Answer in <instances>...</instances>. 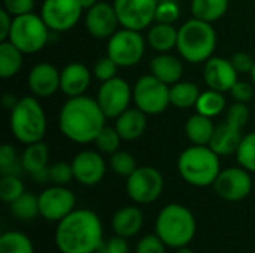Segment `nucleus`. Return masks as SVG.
<instances>
[{
	"label": "nucleus",
	"instance_id": "obj_1",
	"mask_svg": "<svg viewBox=\"0 0 255 253\" xmlns=\"http://www.w3.org/2000/svg\"><path fill=\"white\" fill-rule=\"evenodd\" d=\"M54 243L60 253H99L103 239V224L90 209H75L57 222Z\"/></svg>",
	"mask_w": 255,
	"mask_h": 253
},
{
	"label": "nucleus",
	"instance_id": "obj_2",
	"mask_svg": "<svg viewBox=\"0 0 255 253\" xmlns=\"http://www.w3.org/2000/svg\"><path fill=\"white\" fill-rule=\"evenodd\" d=\"M106 116L96 98L88 95L70 97L58 113V128L70 142L84 145L94 143L106 125Z\"/></svg>",
	"mask_w": 255,
	"mask_h": 253
},
{
	"label": "nucleus",
	"instance_id": "obj_3",
	"mask_svg": "<svg viewBox=\"0 0 255 253\" xmlns=\"http://www.w3.org/2000/svg\"><path fill=\"white\" fill-rule=\"evenodd\" d=\"M197 221L194 213L184 204L164 206L155 219V234L170 249L187 248L196 237Z\"/></svg>",
	"mask_w": 255,
	"mask_h": 253
},
{
	"label": "nucleus",
	"instance_id": "obj_4",
	"mask_svg": "<svg viewBox=\"0 0 255 253\" xmlns=\"http://www.w3.org/2000/svg\"><path fill=\"white\" fill-rule=\"evenodd\" d=\"M178 173L194 188L212 186L221 171L220 155L208 145H191L178 157Z\"/></svg>",
	"mask_w": 255,
	"mask_h": 253
},
{
	"label": "nucleus",
	"instance_id": "obj_5",
	"mask_svg": "<svg viewBox=\"0 0 255 253\" xmlns=\"http://www.w3.org/2000/svg\"><path fill=\"white\" fill-rule=\"evenodd\" d=\"M215 48L217 31L211 22L191 18L178 28L176 49L185 61L202 64L214 55Z\"/></svg>",
	"mask_w": 255,
	"mask_h": 253
},
{
	"label": "nucleus",
	"instance_id": "obj_6",
	"mask_svg": "<svg viewBox=\"0 0 255 253\" xmlns=\"http://www.w3.org/2000/svg\"><path fill=\"white\" fill-rule=\"evenodd\" d=\"M9 127L13 137L24 145L42 142L46 133V115L37 97H22L10 110Z\"/></svg>",
	"mask_w": 255,
	"mask_h": 253
},
{
	"label": "nucleus",
	"instance_id": "obj_7",
	"mask_svg": "<svg viewBox=\"0 0 255 253\" xmlns=\"http://www.w3.org/2000/svg\"><path fill=\"white\" fill-rule=\"evenodd\" d=\"M49 27L45 24L40 15L25 13L15 16L9 34V42H12L25 55L36 54L42 51L49 40Z\"/></svg>",
	"mask_w": 255,
	"mask_h": 253
},
{
	"label": "nucleus",
	"instance_id": "obj_8",
	"mask_svg": "<svg viewBox=\"0 0 255 253\" xmlns=\"http://www.w3.org/2000/svg\"><path fill=\"white\" fill-rule=\"evenodd\" d=\"M146 51V37L140 31L120 27L106 45V55H109L120 67H133L139 64Z\"/></svg>",
	"mask_w": 255,
	"mask_h": 253
},
{
	"label": "nucleus",
	"instance_id": "obj_9",
	"mask_svg": "<svg viewBox=\"0 0 255 253\" xmlns=\"http://www.w3.org/2000/svg\"><path fill=\"white\" fill-rule=\"evenodd\" d=\"M133 101L146 115H160L170 106V85L152 73L143 75L133 86Z\"/></svg>",
	"mask_w": 255,
	"mask_h": 253
},
{
	"label": "nucleus",
	"instance_id": "obj_10",
	"mask_svg": "<svg viewBox=\"0 0 255 253\" xmlns=\"http://www.w3.org/2000/svg\"><path fill=\"white\" fill-rule=\"evenodd\" d=\"M128 198L139 206L155 203L164 191V177L160 170L151 166L137 167L126 182Z\"/></svg>",
	"mask_w": 255,
	"mask_h": 253
},
{
	"label": "nucleus",
	"instance_id": "obj_11",
	"mask_svg": "<svg viewBox=\"0 0 255 253\" xmlns=\"http://www.w3.org/2000/svg\"><path fill=\"white\" fill-rule=\"evenodd\" d=\"M96 100L108 119H115L127 110L133 100V89L130 84L120 76L102 82Z\"/></svg>",
	"mask_w": 255,
	"mask_h": 253
},
{
	"label": "nucleus",
	"instance_id": "obj_12",
	"mask_svg": "<svg viewBox=\"0 0 255 253\" xmlns=\"http://www.w3.org/2000/svg\"><path fill=\"white\" fill-rule=\"evenodd\" d=\"M112 4L124 28L142 31L155 22L158 0H114Z\"/></svg>",
	"mask_w": 255,
	"mask_h": 253
},
{
	"label": "nucleus",
	"instance_id": "obj_13",
	"mask_svg": "<svg viewBox=\"0 0 255 253\" xmlns=\"http://www.w3.org/2000/svg\"><path fill=\"white\" fill-rule=\"evenodd\" d=\"M79 0H43L40 16L51 31L64 33L72 30L82 16Z\"/></svg>",
	"mask_w": 255,
	"mask_h": 253
},
{
	"label": "nucleus",
	"instance_id": "obj_14",
	"mask_svg": "<svg viewBox=\"0 0 255 253\" xmlns=\"http://www.w3.org/2000/svg\"><path fill=\"white\" fill-rule=\"evenodd\" d=\"M215 194L229 203H238L245 200L253 191V177L244 167H229L220 171L214 182Z\"/></svg>",
	"mask_w": 255,
	"mask_h": 253
},
{
	"label": "nucleus",
	"instance_id": "obj_15",
	"mask_svg": "<svg viewBox=\"0 0 255 253\" xmlns=\"http://www.w3.org/2000/svg\"><path fill=\"white\" fill-rule=\"evenodd\" d=\"M37 198L39 213L49 222H60L76 209V197L66 186H48L37 195Z\"/></svg>",
	"mask_w": 255,
	"mask_h": 253
},
{
	"label": "nucleus",
	"instance_id": "obj_16",
	"mask_svg": "<svg viewBox=\"0 0 255 253\" xmlns=\"http://www.w3.org/2000/svg\"><path fill=\"white\" fill-rule=\"evenodd\" d=\"M70 164L75 180L84 186H96L106 174V161L99 151H81L73 157Z\"/></svg>",
	"mask_w": 255,
	"mask_h": 253
},
{
	"label": "nucleus",
	"instance_id": "obj_17",
	"mask_svg": "<svg viewBox=\"0 0 255 253\" xmlns=\"http://www.w3.org/2000/svg\"><path fill=\"white\" fill-rule=\"evenodd\" d=\"M84 22L90 36L99 40H108L118 27H121L114 4L106 1H99L96 6L85 10Z\"/></svg>",
	"mask_w": 255,
	"mask_h": 253
},
{
	"label": "nucleus",
	"instance_id": "obj_18",
	"mask_svg": "<svg viewBox=\"0 0 255 253\" xmlns=\"http://www.w3.org/2000/svg\"><path fill=\"white\" fill-rule=\"evenodd\" d=\"M238 70L235 69L232 60L224 57H211L203 64V81L209 89L220 92H230L233 85L239 81Z\"/></svg>",
	"mask_w": 255,
	"mask_h": 253
},
{
	"label": "nucleus",
	"instance_id": "obj_19",
	"mask_svg": "<svg viewBox=\"0 0 255 253\" xmlns=\"http://www.w3.org/2000/svg\"><path fill=\"white\" fill-rule=\"evenodd\" d=\"M60 70L51 63H37L27 76L31 94L37 98H48L60 89Z\"/></svg>",
	"mask_w": 255,
	"mask_h": 253
},
{
	"label": "nucleus",
	"instance_id": "obj_20",
	"mask_svg": "<svg viewBox=\"0 0 255 253\" xmlns=\"http://www.w3.org/2000/svg\"><path fill=\"white\" fill-rule=\"evenodd\" d=\"M91 75L93 72L82 63L73 61L66 64L60 73V91L69 98L84 95L91 84Z\"/></svg>",
	"mask_w": 255,
	"mask_h": 253
},
{
	"label": "nucleus",
	"instance_id": "obj_21",
	"mask_svg": "<svg viewBox=\"0 0 255 253\" xmlns=\"http://www.w3.org/2000/svg\"><path fill=\"white\" fill-rule=\"evenodd\" d=\"M145 222L143 210L139 207V204H130L118 209L111 221V227L115 236L131 239L140 234Z\"/></svg>",
	"mask_w": 255,
	"mask_h": 253
},
{
	"label": "nucleus",
	"instance_id": "obj_22",
	"mask_svg": "<svg viewBox=\"0 0 255 253\" xmlns=\"http://www.w3.org/2000/svg\"><path fill=\"white\" fill-rule=\"evenodd\" d=\"M114 127L120 137L126 142H133L142 137L148 127V115L139 107H128L114 119Z\"/></svg>",
	"mask_w": 255,
	"mask_h": 253
},
{
	"label": "nucleus",
	"instance_id": "obj_23",
	"mask_svg": "<svg viewBox=\"0 0 255 253\" xmlns=\"http://www.w3.org/2000/svg\"><path fill=\"white\" fill-rule=\"evenodd\" d=\"M149 73L167 85H173L182 79L184 64L181 58L170 52H160L149 61Z\"/></svg>",
	"mask_w": 255,
	"mask_h": 253
},
{
	"label": "nucleus",
	"instance_id": "obj_24",
	"mask_svg": "<svg viewBox=\"0 0 255 253\" xmlns=\"http://www.w3.org/2000/svg\"><path fill=\"white\" fill-rule=\"evenodd\" d=\"M242 130H238L235 127H232L227 122H223L220 125L215 127L214 136L209 142V148L218 154L220 157H227V155H233L238 152V148L242 142Z\"/></svg>",
	"mask_w": 255,
	"mask_h": 253
},
{
	"label": "nucleus",
	"instance_id": "obj_25",
	"mask_svg": "<svg viewBox=\"0 0 255 253\" xmlns=\"http://www.w3.org/2000/svg\"><path fill=\"white\" fill-rule=\"evenodd\" d=\"M146 43L157 52H170L178 45V28L173 24L154 22L148 28Z\"/></svg>",
	"mask_w": 255,
	"mask_h": 253
},
{
	"label": "nucleus",
	"instance_id": "obj_26",
	"mask_svg": "<svg viewBox=\"0 0 255 253\" xmlns=\"http://www.w3.org/2000/svg\"><path fill=\"white\" fill-rule=\"evenodd\" d=\"M21 164L24 167V171L28 176H33L45 169H48L49 163V148L48 145L42 142H36L31 145H27L24 152L21 154Z\"/></svg>",
	"mask_w": 255,
	"mask_h": 253
},
{
	"label": "nucleus",
	"instance_id": "obj_27",
	"mask_svg": "<svg viewBox=\"0 0 255 253\" xmlns=\"http://www.w3.org/2000/svg\"><path fill=\"white\" fill-rule=\"evenodd\" d=\"M215 127L212 118L196 113L185 122V136L193 145H209Z\"/></svg>",
	"mask_w": 255,
	"mask_h": 253
},
{
	"label": "nucleus",
	"instance_id": "obj_28",
	"mask_svg": "<svg viewBox=\"0 0 255 253\" xmlns=\"http://www.w3.org/2000/svg\"><path fill=\"white\" fill-rule=\"evenodd\" d=\"M24 52H21L12 42L3 40L0 43V76L3 79L13 78L19 73L24 63Z\"/></svg>",
	"mask_w": 255,
	"mask_h": 253
},
{
	"label": "nucleus",
	"instance_id": "obj_29",
	"mask_svg": "<svg viewBox=\"0 0 255 253\" xmlns=\"http://www.w3.org/2000/svg\"><path fill=\"white\" fill-rule=\"evenodd\" d=\"M230 0H191V13L193 18L206 21V22H217L221 19L229 10Z\"/></svg>",
	"mask_w": 255,
	"mask_h": 253
},
{
	"label": "nucleus",
	"instance_id": "obj_30",
	"mask_svg": "<svg viewBox=\"0 0 255 253\" xmlns=\"http://www.w3.org/2000/svg\"><path fill=\"white\" fill-rule=\"evenodd\" d=\"M200 97V89L194 82L179 81L170 85V104L178 109L196 107V103Z\"/></svg>",
	"mask_w": 255,
	"mask_h": 253
},
{
	"label": "nucleus",
	"instance_id": "obj_31",
	"mask_svg": "<svg viewBox=\"0 0 255 253\" xmlns=\"http://www.w3.org/2000/svg\"><path fill=\"white\" fill-rule=\"evenodd\" d=\"M226 106L227 100L224 97V92L208 88L206 91L200 92V97L196 103V110L197 113L214 119L226 110Z\"/></svg>",
	"mask_w": 255,
	"mask_h": 253
},
{
	"label": "nucleus",
	"instance_id": "obj_32",
	"mask_svg": "<svg viewBox=\"0 0 255 253\" xmlns=\"http://www.w3.org/2000/svg\"><path fill=\"white\" fill-rule=\"evenodd\" d=\"M0 253H34V245L25 233L10 230L0 236Z\"/></svg>",
	"mask_w": 255,
	"mask_h": 253
},
{
	"label": "nucleus",
	"instance_id": "obj_33",
	"mask_svg": "<svg viewBox=\"0 0 255 253\" xmlns=\"http://www.w3.org/2000/svg\"><path fill=\"white\" fill-rule=\"evenodd\" d=\"M10 206V213L19 221H33L39 213V198L31 192H24L19 198H16Z\"/></svg>",
	"mask_w": 255,
	"mask_h": 253
},
{
	"label": "nucleus",
	"instance_id": "obj_34",
	"mask_svg": "<svg viewBox=\"0 0 255 253\" xmlns=\"http://www.w3.org/2000/svg\"><path fill=\"white\" fill-rule=\"evenodd\" d=\"M109 169L117 176L127 179L137 169V163H136V158L130 152L120 149L114 152L112 155H109Z\"/></svg>",
	"mask_w": 255,
	"mask_h": 253
},
{
	"label": "nucleus",
	"instance_id": "obj_35",
	"mask_svg": "<svg viewBox=\"0 0 255 253\" xmlns=\"http://www.w3.org/2000/svg\"><path fill=\"white\" fill-rule=\"evenodd\" d=\"M121 137L118 134V131L115 130V127H109L105 125L102 128V131L99 133V136L94 140L96 149L103 154V155H112L114 152L120 151V145H121Z\"/></svg>",
	"mask_w": 255,
	"mask_h": 253
},
{
	"label": "nucleus",
	"instance_id": "obj_36",
	"mask_svg": "<svg viewBox=\"0 0 255 253\" xmlns=\"http://www.w3.org/2000/svg\"><path fill=\"white\" fill-rule=\"evenodd\" d=\"M235 155L241 167L250 173H255V131L242 137V142Z\"/></svg>",
	"mask_w": 255,
	"mask_h": 253
},
{
	"label": "nucleus",
	"instance_id": "obj_37",
	"mask_svg": "<svg viewBox=\"0 0 255 253\" xmlns=\"http://www.w3.org/2000/svg\"><path fill=\"white\" fill-rule=\"evenodd\" d=\"M25 192L21 176H1L0 179V198L3 203H13Z\"/></svg>",
	"mask_w": 255,
	"mask_h": 253
},
{
	"label": "nucleus",
	"instance_id": "obj_38",
	"mask_svg": "<svg viewBox=\"0 0 255 253\" xmlns=\"http://www.w3.org/2000/svg\"><path fill=\"white\" fill-rule=\"evenodd\" d=\"M72 180H75V177H73V170H72L70 163L58 161L49 166V182L52 185L66 186Z\"/></svg>",
	"mask_w": 255,
	"mask_h": 253
},
{
	"label": "nucleus",
	"instance_id": "obj_39",
	"mask_svg": "<svg viewBox=\"0 0 255 253\" xmlns=\"http://www.w3.org/2000/svg\"><path fill=\"white\" fill-rule=\"evenodd\" d=\"M179 15H181V9L176 0H158L155 22L175 24L179 19Z\"/></svg>",
	"mask_w": 255,
	"mask_h": 253
},
{
	"label": "nucleus",
	"instance_id": "obj_40",
	"mask_svg": "<svg viewBox=\"0 0 255 253\" xmlns=\"http://www.w3.org/2000/svg\"><path fill=\"white\" fill-rule=\"evenodd\" d=\"M250 119V109L247 106V103H239L235 101L232 106H229L227 109V115H226V122L230 124L232 127L242 130L247 122Z\"/></svg>",
	"mask_w": 255,
	"mask_h": 253
},
{
	"label": "nucleus",
	"instance_id": "obj_41",
	"mask_svg": "<svg viewBox=\"0 0 255 253\" xmlns=\"http://www.w3.org/2000/svg\"><path fill=\"white\" fill-rule=\"evenodd\" d=\"M118 64L109 57V55H105V57H100L94 66H93V76L96 79H99L100 82H105V81H109L112 78L117 76V72H118Z\"/></svg>",
	"mask_w": 255,
	"mask_h": 253
},
{
	"label": "nucleus",
	"instance_id": "obj_42",
	"mask_svg": "<svg viewBox=\"0 0 255 253\" xmlns=\"http://www.w3.org/2000/svg\"><path fill=\"white\" fill-rule=\"evenodd\" d=\"M166 251H167L166 243L154 233L140 237V240L136 245L134 253H166Z\"/></svg>",
	"mask_w": 255,
	"mask_h": 253
},
{
	"label": "nucleus",
	"instance_id": "obj_43",
	"mask_svg": "<svg viewBox=\"0 0 255 253\" xmlns=\"http://www.w3.org/2000/svg\"><path fill=\"white\" fill-rule=\"evenodd\" d=\"M3 9H6L13 18L21 16L33 12L34 0H3Z\"/></svg>",
	"mask_w": 255,
	"mask_h": 253
},
{
	"label": "nucleus",
	"instance_id": "obj_44",
	"mask_svg": "<svg viewBox=\"0 0 255 253\" xmlns=\"http://www.w3.org/2000/svg\"><path fill=\"white\" fill-rule=\"evenodd\" d=\"M230 94L235 101L239 103H248L254 97V88L250 82L247 81H238L233 88L230 89Z\"/></svg>",
	"mask_w": 255,
	"mask_h": 253
},
{
	"label": "nucleus",
	"instance_id": "obj_45",
	"mask_svg": "<svg viewBox=\"0 0 255 253\" xmlns=\"http://www.w3.org/2000/svg\"><path fill=\"white\" fill-rule=\"evenodd\" d=\"M128 239L115 236L106 240L100 249L99 253H130V246H128Z\"/></svg>",
	"mask_w": 255,
	"mask_h": 253
},
{
	"label": "nucleus",
	"instance_id": "obj_46",
	"mask_svg": "<svg viewBox=\"0 0 255 253\" xmlns=\"http://www.w3.org/2000/svg\"><path fill=\"white\" fill-rule=\"evenodd\" d=\"M230 60H232L235 69L238 70V73H251V70L254 69L255 61L247 52H236V54H233V57Z\"/></svg>",
	"mask_w": 255,
	"mask_h": 253
},
{
	"label": "nucleus",
	"instance_id": "obj_47",
	"mask_svg": "<svg viewBox=\"0 0 255 253\" xmlns=\"http://www.w3.org/2000/svg\"><path fill=\"white\" fill-rule=\"evenodd\" d=\"M21 158H18V154H16V149L9 145V143H4L1 148H0V170H4L13 164H16Z\"/></svg>",
	"mask_w": 255,
	"mask_h": 253
},
{
	"label": "nucleus",
	"instance_id": "obj_48",
	"mask_svg": "<svg viewBox=\"0 0 255 253\" xmlns=\"http://www.w3.org/2000/svg\"><path fill=\"white\" fill-rule=\"evenodd\" d=\"M12 22H13V16L6 9H1L0 10V40L1 42L9 39Z\"/></svg>",
	"mask_w": 255,
	"mask_h": 253
},
{
	"label": "nucleus",
	"instance_id": "obj_49",
	"mask_svg": "<svg viewBox=\"0 0 255 253\" xmlns=\"http://www.w3.org/2000/svg\"><path fill=\"white\" fill-rule=\"evenodd\" d=\"M18 100L19 98H16L13 94H6V95H3V106L6 107V109H9V110H12L13 107H15V104L18 103Z\"/></svg>",
	"mask_w": 255,
	"mask_h": 253
},
{
	"label": "nucleus",
	"instance_id": "obj_50",
	"mask_svg": "<svg viewBox=\"0 0 255 253\" xmlns=\"http://www.w3.org/2000/svg\"><path fill=\"white\" fill-rule=\"evenodd\" d=\"M79 1H81V6H82L84 10H88V9H91L93 6H96L99 3V0H79Z\"/></svg>",
	"mask_w": 255,
	"mask_h": 253
},
{
	"label": "nucleus",
	"instance_id": "obj_51",
	"mask_svg": "<svg viewBox=\"0 0 255 253\" xmlns=\"http://www.w3.org/2000/svg\"><path fill=\"white\" fill-rule=\"evenodd\" d=\"M175 253H196L193 249H190L188 246L187 248H181V249H175Z\"/></svg>",
	"mask_w": 255,
	"mask_h": 253
},
{
	"label": "nucleus",
	"instance_id": "obj_52",
	"mask_svg": "<svg viewBox=\"0 0 255 253\" xmlns=\"http://www.w3.org/2000/svg\"><path fill=\"white\" fill-rule=\"evenodd\" d=\"M250 75H251V81H253V85L255 86V64H254V69L251 70V73H250Z\"/></svg>",
	"mask_w": 255,
	"mask_h": 253
}]
</instances>
